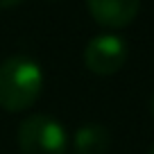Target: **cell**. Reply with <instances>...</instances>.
I'll return each instance as SVG.
<instances>
[{
  "label": "cell",
  "instance_id": "cell-3",
  "mask_svg": "<svg viewBox=\"0 0 154 154\" xmlns=\"http://www.w3.org/2000/svg\"><path fill=\"white\" fill-rule=\"evenodd\" d=\"M127 45L116 34H100L93 36L84 48V66L100 77H109L125 66Z\"/></svg>",
  "mask_w": 154,
  "mask_h": 154
},
{
  "label": "cell",
  "instance_id": "cell-2",
  "mask_svg": "<svg viewBox=\"0 0 154 154\" xmlns=\"http://www.w3.org/2000/svg\"><path fill=\"white\" fill-rule=\"evenodd\" d=\"M68 136L61 122L52 116L34 113L27 116L18 127L20 154H66Z\"/></svg>",
  "mask_w": 154,
  "mask_h": 154
},
{
  "label": "cell",
  "instance_id": "cell-7",
  "mask_svg": "<svg viewBox=\"0 0 154 154\" xmlns=\"http://www.w3.org/2000/svg\"><path fill=\"white\" fill-rule=\"evenodd\" d=\"M149 106H152V116H154V93H152V100H149Z\"/></svg>",
  "mask_w": 154,
  "mask_h": 154
},
{
  "label": "cell",
  "instance_id": "cell-1",
  "mask_svg": "<svg viewBox=\"0 0 154 154\" xmlns=\"http://www.w3.org/2000/svg\"><path fill=\"white\" fill-rule=\"evenodd\" d=\"M43 91V70L34 59L16 54L0 63V106L9 113L25 111Z\"/></svg>",
  "mask_w": 154,
  "mask_h": 154
},
{
  "label": "cell",
  "instance_id": "cell-8",
  "mask_svg": "<svg viewBox=\"0 0 154 154\" xmlns=\"http://www.w3.org/2000/svg\"><path fill=\"white\" fill-rule=\"evenodd\" d=\"M147 154H154V145H152V149H149V152H147Z\"/></svg>",
  "mask_w": 154,
  "mask_h": 154
},
{
  "label": "cell",
  "instance_id": "cell-5",
  "mask_svg": "<svg viewBox=\"0 0 154 154\" xmlns=\"http://www.w3.org/2000/svg\"><path fill=\"white\" fill-rule=\"evenodd\" d=\"M111 145V136L102 125H84L75 134V154H106Z\"/></svg>",
  "mask_w": 154,
  "mask_h": 154
},
{
  "label": "cell",
  "instance_id": "cell-4",
  "mask_svg": "<svg viewBox=\"0 0 154 154\" xmlns=\"http://www.w3.org/2000/svg\"><path fill=\"white\" fill-rule=\"evenodd\" d=\"M86 7L97 25L120 29L134 23L140 9V0H86Z\"/></svg>",
  "mask_w": 154,
  "mask_h": 154
},
{
  "label": "cell",
  "instance_id": "cell-6",
  "mask_svg": "<svg viewBox=\"0 0 154 154\" xmlns=\"http://www.w3.org/2000/svg\"><path fill=\"white\" fill-rule=\"evenodd\" d=\"M25 0H0V9H11V7H18Z\"/></svg>",
  "mask_w": 154,
  "mask_h": 154
},
{
  "label": "cell",
  "instance_id": "cell-9",
  "mask_svg": "<svg viewBox=\"0 0 154 154\" xmlns=\"http://www.w3.org/2000/svg\"><path fill=\"white\" fill-rule=\"evenodd\" d=\"M52 2H57V0H52Z\"/></svg>",
  "mask_w": 154,
  "mask_h": 154
}]
</instances>
